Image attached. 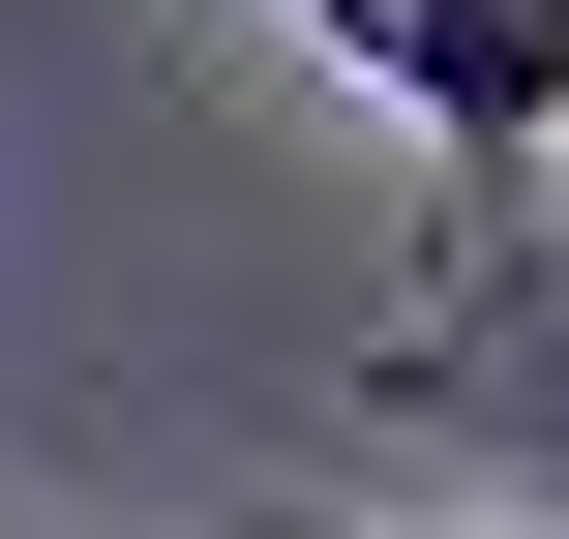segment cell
I'll list each match as a JSON object with an SVG mask.
<instances>
[]
</instances>
